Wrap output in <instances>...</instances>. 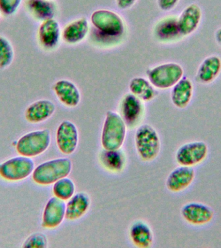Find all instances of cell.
<instances>
[{
  "label": "cell",
  "instance_id": "cell-1",
  "mask_svg": "<svg viewBox=\"0 0 221 248\" xmlns=\"http://www.w3.org/2000/svg\"><path fill=\"white\" fill-rule=\"evenodd\" d=\"M73 163L68 158L46 161L34 168L33 181L40 186H49L71 173Z\"/></svg>",
  "mask_w": 221,
  "mask_h": 248
},
{
  "label": "cell",
  "instance_id": "cell-2",
  "mask_svg": "<svg viewBox=\"0 0 221 248\" xmlns=\"http://www.w3.org/2000/svg\"><path fill=\"white\" fill-rule=\"evenodd\" d=\"M127 133V125L117 112L108 110L103 125L101 143L104 149L116 150L121 148Z\"/></svg>",
  "mask_w": 221,
  "mask_h": 248
},
{
  "label": "cell",
  "instance_id": "cell-3",
  "mask_svg": "<svg viewBox=\"0 0 221 248\" xmlns=\"http://www.w3.org/2000/svg\"><path fill=\"white\" fill-rule=\"evenodd\" d=\"M135 142L138 155L144 162L155 160L160 153V137L155 128L149 124H143L138 128Z\"/></svg>",
  "mask_w": 221,
  "mask_h": 248
},
{
  "label": "cell",
  "instance_id": "cell-4",
  "mask_svg": "<svg viewBox=\"0 0 221 248\" xmlns=\"http://www.w3.org/2000/svg\"><path fill=\"white\" fill-rule=\"evenodd\" d=\"M91 21L100 35L106 38H118L121 36L125 31L122 17L110 10L99 9L93 12Z\"/></svg>",
  "mask_w": 221,
  "mask_h": 248
},
{
  "label": "cell",
  "instance_id": "cell-5",
  "mask_svg": "<svg viewBox=\"0 0 221 248\" xmlns=\"http://www.w3.org/2000/svg\"><path fill=\"white\" fill-rule=\"evenodd\" d=\"M149 82L155 88L168 89L172 88L184 77L183 67L175 62L160 64L147 71Z\"/></svg>",
  "mask_w": 221,
  "mask_h": 248
},
{
  "label": "cell",
  "instance_id": "cell-6",
  "mask_svg": "<svg viewBox=\"0 0 221 248\" xmlns=\"http://www.w3.org/2000/svg\"><path fill=\"white\" fill-rule=\"evenodd\" d=\"M50 141L51 137L48 130H37L21 137L16 144V149L19 155L32 158L46 151Z\"/></svg>",
  "mask_w": 221,
  "mask_h": 248
},
{
  "label": "cell",
  "instance_id": "cell-7",
  "mask_svg": "<svg viewBox=\"0 0 221 248\" xmlns=\"http://www.w3.org/2000/svg\"><path fill=\"white\" fill-rule=\"evenodd\" d=\"M34 168L32 158L20 155L0 164V176L7 181H21L31 175Z\"/></svg>",
  "mask_w": 221,
  "mask_h": 248
},
{
  "label": "cell",
  "instance_id": "cell-8",
  "mask_svg": "<svg viewBox=\"0 0 221 248\" xmlns=\"http://www.w3.org/2000/svg\"><path fill=\"white\" fill-rule=\"evenodd\" d=\"M208 155L209 147L205 141H189L177 149L175 160L179 166L194 168L205 162Z\"/></svg>",
  "mask_w": 221,
  "mask_h": 248
},
{
  "label": "cell",
  "instance_id": "cell-9",
  "mask_svg": "<svg viewBox=\"0 0 221 248\" xmlns=\"http://www.w3.org/2000/svg\"><path fill=\"white\" fill-rule=\"evenodd\" d=\"M181 216L190 226L203 227L212 222L215 212L212 208L205 203L191 202L182 206Z\"/></svg>",
  "mask_w": 221,
  "mask_h": 248
},
{
  "label": "cell",
  "instance_id": "cell-10",
  "mask_svg": "<svg viewBox=\"0 0 221 248\" xmlns=\"http://www.w3.org/2000/svg\"><path fill=\"white\" fill-rule=\"evenodd\" d=\"M56 144L60 152L65 155L75 153L79 141L77 126L69 120L63 121L58 126L56 135Z\"/></svg>",
  "mask_w": 221,
  "mask_h": 248
},
{
  "label": "cell",
  "instance_id": "cell-11",
  "mask_svg": "<svg viewBox=\"0 0 221 248\" xmlns=\"http://www.w3.org/2000/svg\"><path fill=\"white\" fill-rule=\"evenodd\" d=\"M120 110V115L127 127H134L142 118L144 113V106L141 99L129 93L122 98Z\"/></svg>",
  "mask_w": 221,
  "mask_h": 248
},
{
  "label": "cell",
  "instance_id": "cell-12",
  "mask_svg": "<svg viewBox=\"0 0 221 248\" xmlns=\"http://www.w3.org/2000/svg\"><path fill=\"white\" fill-rule=\"evenodd\" d=\"M196 178L193 168L179 166L174 169L167 178V189L174 193H181L193 184Z\"/></svg>",
  "mask_w": 221,
  "mask_h": 248
},
{
  "label": "cell",
  "instance_id": "cell-13",
  "mask_svg": "<svg viewBox=\"0 0 221 248\" xmlns=\"http://www.w3.org/2000/svg\"><path fill=\"white\" fill-rule=\"evenodd\" d=\"M66 203L55 197L47 202L42 215V226L51 230L58 228L65 218Z\"/></svg>",
  "mask_w": 221,
  "mask_h": 248
},
{
  "label": "cell",
  "instance_id": "cell-14",
  "mask_svg": "<svg viewBox=\"0 0 221 248\" xmlns=\"http://www.w3.org/2000/svg\"><path fill=\"white\" fill-rule=\"evenodd\" d=\"M203 13L201 8L196 3L190 4L182 11L178 17V24L183 37L193 34L201 25Z\"/></svg>",
  "mask_w": 221,
  "mask_h": 248
},
{
  "label": "cell",
  "instance_id": "cell-15",
  "mask_svg": "<svg viewBox=\"0 0 221 248\" xmlns=\"http://www.w3.org/2000/svg\"><path fill=\"white\" fill-rule=\"evenodd\" d=\"M221 73V58L217 55L209 56L198 67L195 80L200 84H211L218 78Z\"/></svg>",
  "mask_w": 221,
  "mask_h": 248
},
{
  "label": "cell",
  "instance_id": "cell-16",
  "mask_svg": "<svg viewBox=\"0 0 221 248\" xmlns=\"http://www.w3.org/2000/svg\"><path fill=\"white\" fill-rule=\"evenodd\" d=\"M194 94L193 81L189 78L184 77L172 87L171 100L173 104L179 109L187 108Z\"/></svg>",
  "mask_w": 221,
  "mask_h": 248
},
{
  "label": "cell",
  "instance_id": "cell-17",
  "mask_svg": "<svg viewBox=\"0 0 221 248\" xmlns=\"http://www.w3.org/2000/svg\"><path fill=\"white\" fill-rule=\"evenodd\" d=\"M53 90L58 100L68 108H75L80 102V93L75 83L60 79L54 83Z\"/></svg>",
  "mask_w": 221,
  "mask_h": 248
},
{
  "label": "cell",
  "instance_id": "cell-18",
  "mask_svg": "<svg viewBox=\"0 0 221 248\" xmlns=\"http://www.w3.org/2000/svg\"><path fill=\"white\" fill-rule=\"evenodd\" d=\"M155 35L164 42H176L183 38L178 24V17L168 16L159 21L155 28Z\"/></svg>",
  "mask_w": 221,
  "mask_h": 248
},
{
  "label": "cell",
  "instance_id": "cell-19",
  "mask_svg": "<svg viewBox=\"0 0 221 248\" xmlns=\"http://www.w3.org/2000/svg\"><path fill=\"white\" fill-rule=\"evenodd\" d=\"M61 34L60 24L53 18L42 21L39 27V42L47 49H52L57 46Z\"/></svg>",
  "mask_w": 221,
  "mask_h": 248
},
{
  "label": "cell",
  "instance_id": "cell-20",
  "mask_svg": "<svg viewBox=\"0 0 221 248\" xmlns=\"http://www.w3.org/2000/svg\"><path fill=\"white\" fill-rule=\"evenodd\" d=\"M55 110L56 107L53 102L44 99L31 104L25 110V116L30 123H41L52 116Z\"/></svg>",
  "mask_w": 221,
  "mask_h": 248
},
{
  "label": "cell",
  "instance_id": "cell-21",
  "mask_svg": "<svg viewBox=\"0 0 221 248\" xmlns=\"http://www.w3.org/2000/svg\"><path fill=\"white\" fill-rule=\"evenodd\" d=\"M91 205V199L84 192L76 193L66 203L65 218L68 220H79L86 214Z\"/></svg>",
  "mask_w": 221,
  "mask_h": 248
},
{
  "label": "cell",
  "instance_id": "cell-22",
  "mask_svg": "<svg viewBox=\"0 0 221 248\" xmlns=\"http://www.w3.org/2000/svg\"><path fill=\"white\" fill-rule=\"evenodd\" d=\"M89 31L88 21L82 17L68 23L62 32V39L66 44H77L87 36Z\"/></svg>",
  "mask_w": 221,
  "mask_h": 248
},
{
  "label": "cell",
  "instance_id": "cell-23",
  "mask_svg": "<svg viewBox=\"0 0 221 248\" xmlns=\"http://www.w3.org/2000/svg\"><path fill=\"white\" fill-rule=\"evenodd\" d=\"M132 243L139 248H150L153 243V233L149 225L142 220H137L129 228Z\"/></svg>",
  "mask_w": 221,
  "mask_h": 248
},
{
  "label": "cell",
  "instance_id": "cell-24",
  "mask_svg": "<svg viewBox=\"0 0 221 248\" xmlns=\"http://www.w3.org/2000/svg\"><path fill=\"white\" fill-rule=\"evenodd\" d=\"M99 160L102 166L108 171L118 173L125 168L126 156L121 148L116 150L104 149L99 155Z\"/></svg>",
  "mask_w": 221,
  "mask_h": 248
},
{
  "label": "cell",
  "instance_id": "cell-25",
  "mask_svg": "<svg viewBox=\"0 0 221 248\" xmlns=\"http://www.w3.org/2000/svg\"><path fill=\"white\" fill-rule=\"evenodd\" d=\"M27 5L31 15L38 20L52 19L55 15V5L50 0H28Z\"/></svg>",
  "mask_w": 221,
  "mask_h": 248
},
{
  "label": "cell",
  "instance_id": "cell-26",
  "mask_svg": "<svg viewBox=\"0 0 221 248\" xmlns=\"http://www.w3.org/2000/svg\"><path fill=\"white\" fill-rule=\"evenodd\" d=\"M129 88L131 94L141 99L142 102H149L157 95L154 87L143 78H134L130 81Z\"/></svg>",
  "mask_w": 221,
  "mask_h": 248
},
{
  "label": "cell",
  "instance_id": "cell-27",
  "mask_svg": "<svg viewBox=\"0 0 221 248\" xmlns=\"http://www.w3.org/2000/svg\"><path fill=\"white\" fill-rule=\"evenodd\" d=\"M75 184L71 178H62L52 186V193L54 197L64 202L69 201L75 194Z\"/></svg>",
  "mask_w": 221,
  "mask_h": 248
},
{
  "label": "cell",
  "instance_id": "cell-28",
  "mask_svg": "<svg viewBox=\"0 0 221 248\" xmlns=\"http://www.w3.org/2000/svg\"><path fill=\"white\" fill-rule=\"evenodd\" d=\"M15 52L13 46L7 38L0 36V69H4L11 65Z\"/></svg>",
  "mask_w": 221,
  "mask_h": 248
},
{
  "label": "cell",
  "instance_id": "cell-29",
  "mask_svg": "<svg viewBox=\"0 0 221 248\" xmlns=\"http://www.w3.org/2000/svg\"><path fill=\"white\" fill-rule=\"evenodd\" d=\"M47 236L42 232H35L29 236L23 243V248H45L47 246Z\"/></svg>",
  "mask_w": 221,
  "mask_h": 248
},
{
  "label": "cell",
  "instance_id": "cell-30",
  "mask_svg": "<svg viewBox=\"0 0 221 248\" xmlns=\"http://www.w3.org/2000/svg\"><path fill=\"white\" fill-rule=\"evenodd\" d=\"M22 0H0V13L5 16L15 14L20 6Z\"/></svg>",
  "mask_w": 221,
  "mask_h": 248
},
{
  "label": "cell",
  "instance_id": "cell-31",
  "mask_svg": "<svg viewBox=\"0 0 221 248\" xmlns=\"http://www.w3.org/2000/svg\"><path fill=\"white\" fill-rule=\"evenodd\" d=\"M179 0H157L158 7L163 11H170L176 7Z\"/></svg>",
  "mask_w": 221,
  "mask_h": 248
},
{
  "label": "cell",
  "instance_id": "cell-32",
  "mask_svg": "<svg viewBox=\"0 0 221 248\" xmlns=\"http://www.w3.org/2000/svg\"><path fill=\"white\" fill-rule=\"evenodd\" d=\"M137 0H116V3L120 9H127L135 3Z\"/></svg>",
  "mask_w": 221,
  "mask_h": 248
},
{
  "label": "cell",
  "instance_id": "cell-33",
  "mask_svg": "<svg viewBox=\"0 0 221 248\" xmlns=\"http://www.w3.org/2000/svg\"><path fill=\"white\" fill-rule=\"evenodd\" d=\"M215 40L217 45L221 47V27L217 29L215 32Z\"/></svg>",
  "mask_w": 221,
  "mask_h": 248
},
{
  "label": "cell",
  "instance_id": "cell-34",
  "mask_svg": "<svg viewBox=\"0 0 221 248\" xmlns=\"http://www.w3.org/2000/svg\"></svg>",
  "mask_w": 221,
  "mask_h": 248
}]
</instances>
